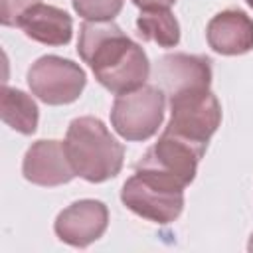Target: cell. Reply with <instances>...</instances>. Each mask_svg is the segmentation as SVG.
Listing matches in <instances>:
<instances>
[{
	"instance_id": "1",
	"label": "cell",
	"mask_w": 253,
	"mask_h": 253,
	"mask_svg": "<svg viewBox=\"0 0 253 253\" xmlns=\"http://www.w3.org/2000/svg\"><path fill=\"white\" fill-rule=\"evenodd\" d=\"M77 53L91 67L95 79L115 95L134 91L148 81L146 51L113 20H85L79 28Z\"/></svg>"
},
{
	"instance_id": "2",
	"label": "cell",
	"mask_w": 253,
	"mask_h": 253,
	"mask_svg": "<svg viewBox=\"0 0 253 253\" xmlns=\"http://www.w3.org/2000/svg\"><path fill=\"white\" fill-rule=\"evenodd\" d=\"M63 144L75 174L91 184L107 182L123 168L125 146L97 117L73 119Z\"/></svg>"
},
{
	"instance_id": "3",
	"label": "cell",
	"mask_w": 253,
	"mask_h": 253,
	"mask_svg": "<svg viewBox=\"0 0 253 253\" xmlns=\"http://www.w3.org/2000/svg\"><path fill=\"white\" fill-rule=\"evenodd\" d=\"M121 202L132 213L166 225L184 210V186L158 172L134 168V174L123 184Z\"/></svg>"
},
{
	"instance_id": "4",
	"label": "cell",
	"mask_w": 253,
	"mask_h": 253,
	"mask_svg": "<svg viewBox=\"0 0 253 253\" xmlns=\"http://www.w3.org/2000/svg\"><path fill=\"white\" fill-rule=\"evenodd\" d=\"M166 93L158 85H142L117 95L111 109V125L119 136L130 142L148 140L164 121Z\"/></svg>"
},
{
	"instance_id": "5",
	"label": "cell",
	"mask_w": 253,
	"mask_h": 253,
	"mask_svg": "<svg viewBox=\"0 0 253 253\" xmlns=\"http://www.w3.org/2000/svg\"><path fill=\"white\" fill-rule=\"evenodd\" d=\"M219 125L221 105L210 89L170 97V121L164 128L166 132H172L206 150Z\"/></svg>"
},
{
	"instance_id": "6",
	"label": "cell",
	"mask_w": 253,
	"mask_h": 253,
	"mask_svg": "<svg viewBox=\"0 0 253 253\" xmlns=\"http://www.w3.org/2000/svg\"><path fill=\"white\" fill-rule=\"evenodd\" d=\"M87 85L83 67L61 55H42L28 69V87L45 105H69Z\"/></svg>"
},
{
	"instance_id": "7",
	"label": "cell",
	"mask_w": 253,
	"mask_h": 253,
	"mask_svg": "<svg viewBox=\"0 0 253 253\" xmlns=\"http://www.w3.org/2000/svg\"><path fill=\"white\" fill-rule=\"evenodd\" d=\"M206 154L204 148L162 130L158 140L142 154V158L136 162L134 168L140 170H152L158 172L180 186H188L194 182L196 172H198V162Z\"/></svg>"
},
{
	"instance_id": "8",
	"label": "cell",
	"mask_w": 253,
	"mask_h": 253,
	"mask_svg": "<svg viewBox=\"0 0 253 253\" xmlns=\"http://www.w3.org/2000/svg\"><path fill=\"white\" fill-rule=\"evenodd\" d=\"M154 79L168 99L188 91L210 89L211 59L206 55L184 53V51L166 53L158 59L154 67Z\"/></svg>"
},
{
	"instance_id": "9",
	"label": "cell",
	"mask_w": 253,
	"mask_h": 253,
	"mask_svg": "<svg viewBox=\"0 0 253 253\" xmlns=\"http://www.w3.org/2000/svg\"><path fill=\"white\" fill-rule=\"evenodd\" d=\"M109 225V210L101 200H79L61 210L55 217V235L71 247H87L103 233Z\"/></svg>"
},
{
	"instance_id": "10",
	"label": "cell",
	"mask_w": 253,
	"mask_h": 253,
	"mask_svg": "<svg viewBox=\"0 0 253 253\" xmlns=\"http://www.w3.org/2000/svg\"><path fill=\"white\" fill-rule=\"evenodd\" d=\"M22 174L28 182L43 188L67 184L77 176L67 158L65 144L53 138L32 142L22 160Z\"/></svg>"
},
{
	"instance_id": "11",
	"label": "cell",
	"mask_w": 253,
	"mask_h": 253,
	"mask_svg": "<svg viewBox=\"0 0 253 253\" xmlns=\"http://www.w3.org/2000/svg\"><path fill=\"white\" fill-rule=\"evenodd\" d=\"M208 45L221 55H243L253 49V20L237 8L217 12L206 28Z\"/></svg>"
},
{
	"instance_id": "12",
	"label": "cell",
	"mask_w": 253,
	"mask_h": 253,
	"mask_svg": "<svg viewBox=\"0 0 253 253\" xmlns=\"http://www.w3.org/2000/svg\"><path fill=\"white\" fill-rule=\"evenodd\" d=\"M18 28H22L30 40L43 45H67L73 36L71 16L57 6L42 2L22 14Z\"/></svg>"
},
{
	"instance_id": "13",
	"label": "cell",
	"mask_w": 253,
	"mask_h": 253,
	"mask_svg": "<svg viewBox=\"0 0 253 253\" xmlns=\"http://www.w3.org/2000/svg\"><path fill=\"white\" fill-rule=\"evenodd\" d=\"M0 115L2 121L20 134H34L40 121V109L36 101L22 89L2 87L0 95Z\"/></svg>"
},
{
	"instance_id": "14",
	"label": "cell",
	"mask_w": 253,
	"mask_h": 253,
	"mask_svg": "<svg viewBox=\"0 0 253 253\" xmlns=\"http://www.w3.org/2000/svg\"><path fill=\"white\" fill-rule=\"evenodd\" d=\"M136 32L144 42L160 47H176L180 43V24L170 8L142 10L136 18Z\"/></svg>"
},
{
	"instance_id": "15",
	"label": "cell",
	"mask_w": 253,
	"mask_h": 253,
	"mask_svg": "<svg viewBox=\"0 0 253 253\" xmlns=\"http://www.w3.org/2000/svg\"><path fill=\"white\" fill-rule=\"evenodd\" d=\"M71 4L83 20L103 22L115 20L123 10L125 0H71Z\"/></svg>"
},
{
	"instance_id": "16",
	"label": "cell",
	"mask_w": 253,
	"mask_h": 253,
	"mask_svg": "<svg viewBox=\"0 0 253 253\" xmlns=\"http://www.w3.org/2000/svg\"><path fill=\"white\" fill-rule=\"evenodd\" d=\"M40 4V0H0V22L4 26H18L26 10Z\"/></svg>"
},
{
	"instance_id": "17",
	"label": "cell",
	"mask_w": 253,
	"mask_h": 253,
	"mask_svg": "<svg viewBox=\"0 0 253 253\" xmlns=\"http://www.w3.org/2000/svg\"><path fill=\"white\" fill-rule=\"evenodd\" d=\"M134 6H138L140 10H152V8H170L172 4H176V0H132Z\"/></svg>"
},
{
	"instance_id": "18",
	"label": "cell",
	"mask_w": 253,
	"mask_h": 253,
	"mask_svg": "<svg viewBox=\"0 0 253 253\" xmlns=\"http://www.w3.org/2000/svg\"><path fill=\"white\" fill-rule=\"evenodd\" d=\"M247 251H251V253H253V233H251V237H249V243H247Z\"/></svg>"
},
{
	"instance_id": "19",
	"label": "cell",
	"mask_w": 253,
	"mask_h": 253,
	"mask_svg": "<svg viewBox=\"0 0 253 253\" xmlns=\"http://www.w3.org/2000/svg\"><path fill=\"white\" fill-rule=\"evenodd\" d=\"M245 2H247V6H249V8L253 10V0H245Z\"/></svg>"
}]
</instances>
